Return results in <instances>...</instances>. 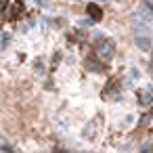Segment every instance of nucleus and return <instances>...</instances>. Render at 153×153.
<instances>
[{
	"instance_id": "1",
	"label": "nucleus",
	"mask_w": 153,
	"mask_h": 153,
	"mask_svg": "<svg viewBox=\"0 0 153 153\" xmlns=\"http://www.w3.org/2000/svg\"><path fill=\"white\" fill-rule=\"evenodd\" d=\"M88 9H90V11H92V13H94V19H99V17H101V11H99V9H97V7H94V4H90V7H88Z\"/></svg>"
}]
</instances>
